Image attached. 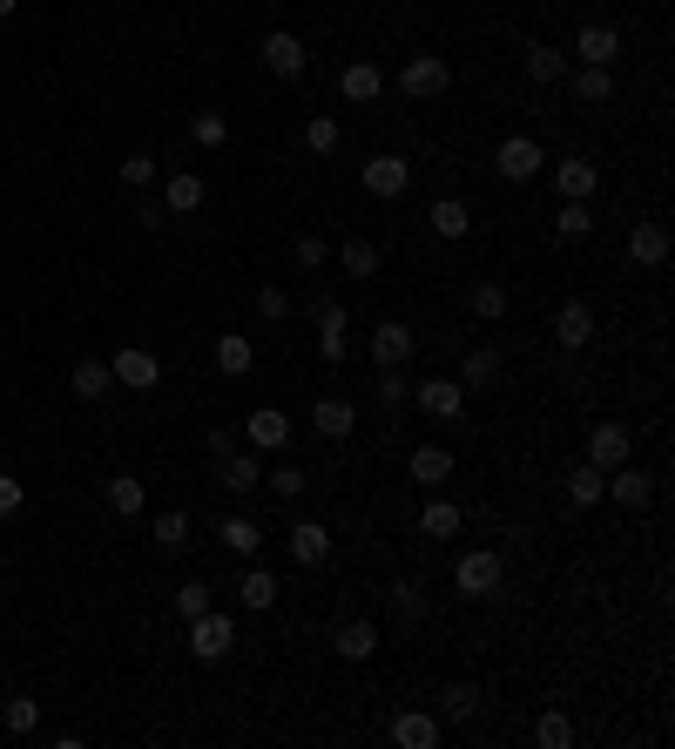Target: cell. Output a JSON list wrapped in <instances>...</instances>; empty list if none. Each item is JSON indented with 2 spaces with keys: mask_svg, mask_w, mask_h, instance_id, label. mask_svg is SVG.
I'll list each match as a JSON object with an SVG mask.
<instances>
[{
  "mask_svg": "<svg viewBox=\"0 0 675 749\" xmlns=\"http://www.w3.org/2000/svg\"><path fill=\"white\" fill-rule=\"evenodd\" d=\"M500 378V351L480 344V351H466V365H459V385H493Z\"/></svg>",
  "mask_w": 675,
  "mask_h": 749,
  "instance_id": "cell-41",
  "label": "cell"
},
{
  "mask_svg": "<svg viewBox=\"0 0 675 749\" xmlns=\"http://www.w3.org/2000/svg\"><path fill=\"white\" fill-rule=\"evenodd\" d=\"M399 89H406L412 102L446 95V89H453V68H446V55H412V61L399 68Z\"/></svg>",
  "mask_w": 675,
  "mask_h": 749,
  "instance_id": "cell-5",
  "label": "cell"
},
{
  "mask_svg": "<svg viewBox=\"0 0 675 749\" xmlns=\"http://www.w3.org/2000/svg\"><path fill=\"white\" fill-rule=\"evenodd\" d=\"M311 432L317 440H351V432H359V406L351 399H317L311 406Z\"/></svg>",
  "mask_w": 675,
  "mask_h": 749,
  "instance_id": "cell-15",
  "label": "cell"
},
{
  "mask_svg": "<svg viewBox=\"0 0 675 749\" xmlns=\"http://www.w3.org/2000/svg\"><path fill=\"white\" fill-rule=\"evenodd\" d=\"M311 325H317V331H345V304H338V297H317V304H311Z\"/></svg>",
  "mask_w": 675,
  "mask_h": 749,
  "instance_id": "cell-52",
  "label": "cell"
},
{
  "mask_svg": "<svg viewBox=\"0 0 675 749\" xmlns=\"http://www.w3.org/2000/svg\"><path fill=\"white\" fill-rule=\"evenodd\" d=\"M338 264H345V278H372V270H379V244L351 236V244H338Z\"/></svg>",
  "mask_w": 675,
  "mask_h": 749,
  "instance_id": "cell-40",
  "label": "cell"
},
{
  "mask_svg": "<svg viewBox=\"0 0 675 749\" xmlns=\"http://www.w3.org/2000/svg\"><path fill=\"white\" fill-rule=\"evenodd\" d=\"M554 189H561V203H587V196L602 189V169H594L587 155H568V163H554Z\"/></svg>",
  "mask_w": 675,
  "mask_h": 749,
  "instance_id": "cell-13",
  "label": "cell"
},
{
  "mask_svg": "<svg viewBox=\"0 0 675 749\" xmlns=\"http://www.w3.org/2000/svg\"><path fill=\"white\" fill-rule=\"evenodd\" d=\"M217 540L230 547L236 561H257V547H264V534H257V520H244V514H230L223 527H217Z\"/></svg>",
  "mask_w": 675,
  "mask_h": 749,
  "instance_id": "cell-31",
  "label": "cell"
},
{
  "mask_svg": "<svg viewBox=\"0 0 675 749\" xmlns=\"http://www.w3.org/2000/svg\"><path fill=\"white\" fill-rule=\"evenodd\" d=\"M108 372H115V385H129V391H155V385H163V365H155V351H142V344H123L108 359Z\"/></svg>",
  "mask_w": 675,
  "mask_h": 749,
  "instance_id": "cell-7",
  "label": "cell"
},
{
  "mask_svg": "<svg viewBox=\"0 0 675 749\" xmlns=\"http://www.w3.org/2000/svg\"><path fill=\"white\" fill-rule=\"evenodd\" d=\"M392 742H399V749H432V742H440V716H426V709L392 716Z\"/></svg>",
  "mask_w": 675,
  "mask_h": 749,
  "instance_id": "cell-21",
  "label": "cell"
},
{
  "mask_svg": "<svg viewBox=\"0 0 675 749\" xmlns=\"http://www.w3.org/2000/svg\"><path fill=\"white\" fill-rule=\"evenodd\" d=\"M155 547H163V554H183V547H189V514H183V506L155 514Z\"/></svg>",
  "mask_w": 675,
  "mask_h": 749,
  "instance_id": "cell-38",
  "label": "cell"
},
{
  "mask_svg": "<svg viewBox=\"0 0 675 749\" xmlns=\"http://www.w3.org/2000/svg\"><path fill=\"white\" fill-rule=\"evenodd\" d=\"M534 742H540V749H568V742H574V723H568V716H540V723H534Z\"/></svg>",
  "mask_w": 675,
  "mask_h": 749,
  "instance_id": "cell-44",
  "label": "cell"
},
{
  "mask_svg": "<svg viewBox=\"0 0 675 749\" xmlns=\"http://www.w3.org/2000/svg\"><path fill=\"white\" fill-rule=\"evenodd\" d=\"M203 446H210V459H230L236 453V432H203Z\"/></svg>",
  "mask_w": 675,
  "mask_h": 749,
  "instance_id": "cell-55",
  "label": "cell"
},
{
  "mask_svg": "<svg viewBox=\"0 0 675 749\" xmlns=\"http://www.w3.org/2000/svg\"><path fill=\"white\" fill-rule=\"evenodd\" d=\"M21 506H27V487L14 480V472H0V520H14Z\"/></svg>",
  "mask_w": 675,
  "mask_h": 749,
  "instance_id": "cell-50",
  "label": "cell"
},
{
  "mask_svg": "<svg viewBox=\"0 0 675 749\" xmlns=\"http://www.w3.org/2000/svg\"><path fill=\"white\" fill-rule=\"evenodd\" d=\"M628 459H635V440H628V425H594V432H587V466L615 472V466H628Z\"/></svg>",
  "mask_w": 675,
  "mask_h": 749,
  "instance_id": "cell-12",
  "label": "cell"
},
{
  "mask_svg": "<svg viewBox=\"0 0 675 749\" xmlns=\"http://www.w3.org/2000/svg\"><path fill=\"white\" fill-rule=\"evenodd\" d=\"M568 82H574L581 102H608V95H615V74H608V68H581V61H574V68H568Z\"/></svg>",
  "mask_w": 675,
  "mask_h": 749,
  "instance_id": "cell-35",
  "label": "cell"
},
{
  "mask_svg": "<svg viewBox=\"0 0 675 749\" xmlns=\"http://www.w3.org/2000/svg\"><path fill=\"white\" fill-rule=\"evenodd\" d=\"M406 183H412V163H406V155H372V163H365V196H379V203L406 196Z\"/></svg>",
  "mask_w": 675,
  "mask_h": 749,
  "instance_id": "cell-10",
  "label": "cell"
},
{
  "mask_svg": "<svg viewBox=\"0 0 675 749\" xmlns=\"http://www.w3.org/2000/svg\"><path fill=\"white\" fill-rule=\"evenodd\" d=\"M189 142H196V149H223V142H230V122H223V108H196V122H189Z\"/></svg>",
  "mask_w": 675,
  "mask_h": 749,
  "instance_id": "cell-36",
  "label": "cell"
},
{
  "mask_svg": "<svg viewBox=\"0 0 675 749\" xmlns=\"http://www.w3.org/2000/svg\"><path fill=\"white\" fill-rule=\"evenodd\" d=\"M379 399H385V406H406V399H412V378H406V365L379 372Z\"/></svg>",
  "mask_w": 675,
  "mask_h": 749,
  "instance_id": "cell-45",
  "label": "cell"
},
{
  "mask_svg": "<svg viewBox=\"0 0 675 749\" xmlns=\"http://www.w3.org/2000/svg\"><path fill=\"white\" fill-rule=\"evenodd\" d=\"M123 183L129 189H149L155 183V155H123Z\"/></svg>",
  "mask_w": 675,
  "mask_h": 749,
  "instance_id": "cell-51",
  "label": "cell"
},
{
  "mask_svg": "<svg viewBox=\"0 0 675 749\" xmlns=\"http://www.w3.org/2000/svg\"><path fill=\"white\" fill-rule=\"evenodd\" d=\"M473 318H487V325H493V318H507V291H500L493 278L473 284Z\"/></svg>",
  "mask_w": 675,
  "mask_h": 749,
  "instance_id": "cell-42",
  "label": "cell"
},
{
  "mask_svg": "<svg viewBox=\"0 0 675 749\" xmlns=\"http://www.w3.org/2000/svg\"><path fill=\"white\" fill-rule=\"evenodd\" d=\"M594 338V311L581 304V297H568L561 311H554V344H561V351H581Z\"/></svg>",
  "mask_w": 675,
  "mask_h": 749,
  "instance_id": "cell-19",
  "label": "cell"
},
{
  "mask_svg": "<svg viewBox=\"0 0 675 749\" xmlns=\"http://www.w3.org/2000/svg\"><path fill=\"white\" fill-rule=\"evenodd\" d=\"M8 729L34 736V729H42V702H34V695H8Z\"/></svg>",
  "mask_w": 675,
  "mask_h": 749,
  "instance_id": "cell-43",
  "label": "cell"
},
{
  "mask_svg": "<svg viewBox=\"0 0 675 749\" xmlns=\"http://www.w3.org/2000/svg\"><path fill=\"white\" fill-rule=\"evenodd\" d=\"M230 648H236V621H230V615L203 608V615L189 621V655H196V662H223Z\"/></svg>",
  "mask_w": 675,
  "mask_h": 749,
  "instance_id": "cell-3",
  "label": "cell"
},
{
  "mask_svg": "<svg viewBox=\"0 0 675 749\" xmlns=\"http://www.w3.org/2000/svg\"><path fill=\"white\" fill-rule=\"evenodd\" d=\"M392 608H399V621H419L426 615V595H419L412 581H399V587H392Z\"/></svg>",
  "mask_w": 675,
  "mask_h": 749,
  "instance_id": "cell-49",
  "label": "cell"
},
{
  "mask_svg": "<svg viewBox=\"0 0 675 749\" xmlns=\"http://www.w3.org/2000/svg\"><path fill=\"white\" fill-rule=\"evenodd\" d=\"M251 365H257V344H251L244 331H223V338H217V372H223V378H244Z\"/></svg>",
  "mask_w": 675,
  "mask_h": 749,
  "instance_id": "cell-27",
  "label": "cell"
},
{
  "mask_svg": "<svg viewBox=\"0 0 675 749\" xmlns=\"http://www.w3.org/2000/svg\"><path fill=\"white\" fill-rule=\"evenodd\" d=\"M412 406H419L426 419H459V412H466V385H459V378H419V385H412Z\"/></svg>",
  "mask_w": 675,
  "mask_h": 749,
  "instance_id": "cell-8",
  "label": "cell"
},
{
  "mask_svg": "<svg viewBox=\"0 0 675 749\" xmlns=\"http://www.w3.org/2000/svg\"><path fill=\"white\" fill-rule=\"evenodd\" d=\"M628 264H642V270H662L668 264V230L655 216H642V223L628 230Z\"/></svg>",
  "mask_w": 675,
  "mask_h": 749,
  "instance_id": "cell-14",
  "label": "cell"
},
{
  "mask_svg": "<svg viewBox=\"0 0 675 749\" xmlns=\"http://www.w3.org/2000/svg\"><path fill=\"white\" fill-rule=\"evenodd\" d=\"M331 648H338V662H372L379 655V628L372 621H345L331 635Z\"/></svg>",
  "mask_w": 675,
  "mask_h": 749,
  "instance_id": "cell-23",
  "label": "cell"
},
{
  "mask_svg": "<svg viewBox=\"0 0 675 749\" xmlns=\"http://www.w3.org/2000/svg\"><path fill=\"white\" fill-rule=\"evenodd\" d=\"M277 595H284V587H277V574H270V567H257V561H244V581H236V601H244L251 615H270V608H277Z\"/></svg>",
  "mask_w": 675,
  "mask_h": 749,
  "instance_id": "cell-18",
  "label": "cell"
},
{
  "mask_svg": "<svg viewBox=\"0 0 675 749\" xmlns=\"http://www.w3.org/2000/svg\"><path fill=\"white\" fill-rule=\"evenodd\" d=\"M257 61H264L270 74H277V82H298V74L311 68V48L298 42V34H291V27H270V34H264V42H257Z\"/></svg>",
  "mask_w": 675,
  "mask_h": 749,
  "instance_id": "cell-1",
  "label": "cell"
},
{
  "mask_svg": "<svg viewBox=\"0 0 675 749\" xmlns=\"http://www.w3.org/2000/svg\"><path fill=\"white\" fill-rule=\"evenodd\" d=\"M217 480H223V493H257L264 466H257V453H230V459H217Z\"/></svg>",
  "mask_w": 675,
  "mask_h": 749,
  "instance_id": "cell-22",
  "label": "cell"
},
{
  "mask_svg": "<svg viewBox=\"0 0 675 749\" xmlns=\"http://www.w3.org/2000/svg\"><path fill=\"white\" fill-rule=\"evenodd\" d=\"M291 561L298 567H325L331 561V527L325 520H298L291 527Z\"/></svg>",
  "mask_w": 675,
  "mask_h": 749,
  "instance_id": "cell-17",
  "label": "cell"
},
{
  "mask_svg": "<svg viewBox=\"0 0 675 749\" xmlns=\"http://www.w3.org/2000/svg\"><path fill=\"white\" fill-rule=\"evenodd\" d=\"M540 163H547V149H540L534 136H507V142L493 149L500 183H534V176H540Z\"/></svg>",
  "mask_w": 675,
  "mask_h": 749,
  "instance_id": "cell-4",
  "label": "cell"
},
{
  "mask_svg": "<svg viewBox=\"0 0 675 749\" xmlns=\"http://www.w3.org/2000/svg\"><path fill=\"white\" fill-rule=\"evenodd\" d=\"M602 500H615V506H628V514H642V506H655V480H649V472L642 466H615L608 472V487H602Z\"/></svg>",
  "mask_w": 675,
  "mask_h": 749,
  "instance_id": "cell-6",
  "label": "cell"
},
{
  "mask_svg": "<svg viewBox=\"0 0 675 749\" xmlns=\"http://www.w3.org/2000/svg\"><path fill=\"white\" fill-rule=\"evenodd\" d=\"M338 95H345V102H379V95H385V74H379L372 61H351V68L338 74Z\"/></svg>",
  "mask_w": 675,
  "mask_h": 749,
  "instance_id": "cell-26",
  "label": "cell"
},
{
  "mask_svg": "<svg viewBox=\"0 0 675 749\" xmlns=\"http://www.w3.org/2000/svg\"><path fill=\"white\" fill-rule=\"evenodd\" d=\"M264 487H270L277 500H304V487H311V480H304V472H298V466H277V472H270V480H264Z\"/></svg>",
  "mask_w": 675,
  "mask_h": 749,
  "instance_id": "cell-47",
  "label": "cell"
},
{
  "mask_svg": "<svg viewBox=\"0 0 675 749\" xmlns=\"http://www.w3.org/2000/svg\"><path fill=\"white\" fill-rule=\"evenodd\" d=\"M108 506H115L123 520H136L142 506H149V487L136 480V472H115V480H108Z\"/></svg>",
  "mask_w": 675,
  "mask_h": 749,
  "instance_id": "cell-32",
  "label": "cell"
},
{
  "mask_svg": "<svg viewBox=\"0 0 675 749\" xmlns=\"http://www.w3.org/2000/svg\"><path fill=\"white\" fill-rule=\"evenodd\" d=\"M602 487H608V472H602V466H587V459L568 472V500H574V506H602Z\"/></svg>",
  "mask_w": 675,
  "mask_h": 749,
  "instance_id": "cell-33",
  "label": "cell"
},
{
  "mask_svg": "<svg viewBox=\"0 0 675 749\" xmlns=\"http://www.w3.org/2000/svg\"><path fill=\"white\" fill-rule=\"evenodd\" d=\"M406 472H412V487H446L453 480V453L446 446H412Z\"/></svg>",
  "mask_w": 675,
  "mask_h": 749,
  "instance_id": "cell-20",
  "label": "cell"
},
{
  "mask_svg": "<svg viewBox=\"0 0 675 749\" xmlns=\"http://www.w3.org/2000/svg\"><path fill=\"white\" fill-rule=\"evenodd\" d=\"M453 587H459L466 601H487L493 587H500V554H493V547H473V554H459V561H453Z\"/></svg>",
  "mask_w": 675,
  "mask_h": 749,
  "instance_id": "cell-2",
  "label": "cell"
},
{
  "mask_svg": "<svg viewBox=\"0 0 675 749\" xmlns=\"http://www.w3.org/2000/svg\"><path fill=\"white\" fill-rule=\"evenodd\" d=\"M14 8H21V0H0V21H8V14H14Z\"/></svg>",
  "mask_w": 675,
  "mask_h": 749,
  "instance_id": "cell-56",
  "label": "cell"
},
{
  "mask_svg": "<svg viewBox=\"0 0 675 749\" xmlns=\"http://www.w3.org/2000/svg\"><path fill=\"white\" fill-rule=\"evenodd\" d=\"M412 351H419L412 325H399V318H385V325H372V365H379V372H392V365H406Z\"/></svg>",
  "mask_w": 675,
  "mask_h": 749,
  "instance_id": "cell-9",
  "label": "cell"
},
{
  "mask_svg": "<svg viewBox=\"0 0 675 749\" xmlns=\"http://www.w3.org/2000/svg\"><path fill=\"white\" fill-rule=\"evenodd\" d=\"M440 709H446V723H473V716H480V689H473V682H446Z\"/></svg>",
  "mask_w": 675,
  "mask_h": 749,
  "instance_id": "cell-39",
  "label": "cell"
},
{
  "mask_svg": "<svg viewBox=\"0 0 675 749\" xmlns=\"http://www.w3.org/2000/svg\"><path fill=\"white\" fill-rule=\"evenodd\" d=\"M426 216H432V230H440L446 244H459V236H473V210L459 203V196H440V203H432Z\"/></svg>",
  "mask_w": 675,
  "mask_h": 749,
  "instance_id": "cell-30",
  "label": "cell"
},
{
  "mask_svg": "<svg viewBox=\"0 0 675 749\" xmlns=\"http://www.w3.org/2000/svg\"><path fill=\"white\" fill-rule=\"evenodd\" d=\"M244 440H251V453H284L291 446V419L277 412V406H257L244 419Z\"/></svg>",
  "mask_w": 675,
  "mask_h": 749,
  "instance_id": "cell-11",
  "label": "cell"
},
{
  "mask_svg": "<svg viewBox=\"0 0 675 749\" xmlns=\"http://www.w3.org/2000/svg\"><path fill=\"white\" fill-rule=\"evenodd\" d=\"M257 311H264L270 325H284V318H291V297H284V284H257Z\"/></svg>",
  "mask_w": 675,
  "mask_h": 749,
  "instance_id": "cell-46",
  "label": "cell"
},
{
  "mask_svg": "<svg viewBox=\"0 0 675 749\" xmlns=\"http://www.w3.org/2000/svg\"><path fill=\"white\" fill-rule=\"evenodd\" d=\"M291 257H298L304 270H317V264L331 257V244H325V236H298V244H291Z\"/></svg>",
  "mask_w": 675,
  "mask_h": 749,
  "instance_id": "cell-53",
  "label": "cell"
},
{
  "mask_svg": "<svg viewBox=\"0 0 675 749\" xmlns=\"http://www.w3.org/2000/svg\"><path fill=\"white\" fill-rule=\"evenodd\" d=\"M68 391H74V399H108V391H115V372L102 365V359H82V365H74V378H68Z\"/></svg>",
  "mask_w": 675,
  "mask_h": 749,
  "instance_id": "cell-29",
  "label": "cell"
},
{
  "mask_svg": "<svg viewBox=\"0 0 675 749\" xmlns=\"http://www.w3.org/2000/svg\"><path fill=\"white\" fill-rule=\"evenodd\" d=\"M203 608H210V587H203V581H183V587H176V615H183V621H196Z\"/></svg>",
  "mask_w": 675,
  "mask_h": 749,
  "instance_id": "cell-48",
  "label": "cell"
},
{
  "mask_svg": "<svg viewBox=\"0 0 675 749\" xmlns=\"http://www.w3.org/2000/svg\"><path fill=\"white\" fill-rule=\"evenodd\" d=\"M163 210H170V216L203 210V176H196V169H176V176L163 183Z\"/></svg>",
  "mask_w": 675,
  "mask_h": 749,
  "instance_id": "cell-25",
  "label": "cell"
},
{
  "mask_svg": "<svg viewBox=\"0 0 675 749\" xmlns=\"http://www.w3.org/2000/svg\"><path fill=\"white\" fill-rule=\"evenodd\" d=\"M554 236H561V244L594 236V210H587V203H561V210H554Z\"/></svg>",
  "mask_w": 675,
  "mask_h": 749,
  "instance_id": "cell-34",
  "label": "cell"
},
{
  "mask_svg": "<svg viewBox=\"0 0 675 749\" xmlns=\"http://www.w3.org/2000/svg\"><path fill=\"white\" fill-rule=\"evenodd\" d=\"M459 527H466V514H459L453 500H426V506H419V534H426V540H453Z\"/></svg>",
  "mask_w": 675,
  "mask_h": 749,
  "instance_id": "cell-28",
  "label": "cell"
},
{
  "mask_svg": "<svg viewBox=\"0 0 675 749\" xmlns=\"http://www.w3.org/2000/svg\"><path fill=\"white\" fill-rule=\"evenodd\" d=\"M568 68H574V61H568L561 48H547V42H534V48H527V82H534V89L568 82Z\"/></svg>",
  "mask_w": 675,
  "mask_h": 749,
  "instance_id": "cell-24",
  "label": "cell"
},
{
  "mask_svg": "<svg viewBox=\"0 0 675 749\" xmlns=\"http://www.w3.org/2000/svg\"><path fill=\"white\" fill-rule=\"evenodd\" d=\"M345 142V122H338V115H311V122H304V149L311 155H331Z\"/></svg>",
  "mask_w": 675,
  "mask_h": 749,
  "instance_id": "cell-37",
  "label": "cell"
},
{
  "mask_svg": "<svg viewBox=\"0 0 675 749\" xmlns=\"http://www.w3.org/2000/svg\"><path fill=\"white\" fill-rule=\"evenodd\" d=\"M317 351H325V365H345V331H317Z\"/></svg>",
  "mask_w": 675,
  "mask_h": 749,
  "instance_id": "cell-54",
  "label": "cell"
},
{
  "mask_svg": "<svg viewBox=\"0 0 675 749\" xmlns=\"http://www.w3.org/2000/svg\"><path fill=\"white\" fill-rule=\"evenodd\" d=\"M574 55H581V68H615L621 34H615V27H602V21H587V27L574 34Z\"/></svg>",
  "mask_w": 675,
  "mask_h": 749,
  "instance_id": "cell-16",
  "label": "cell"
}]
</instances>
